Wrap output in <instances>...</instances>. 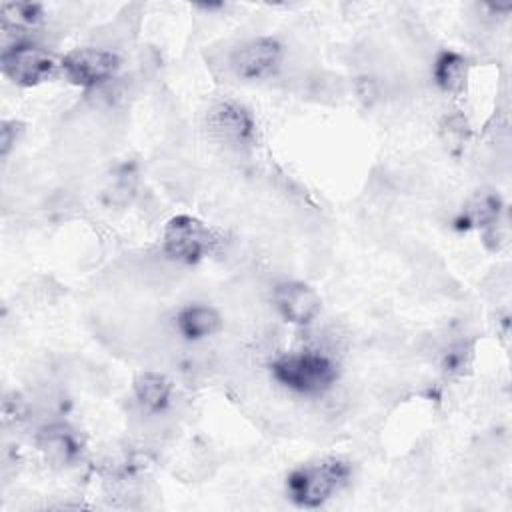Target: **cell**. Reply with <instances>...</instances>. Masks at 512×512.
I'll list each match as a JSON object with an SVG mask.
<instances>
[{"instance_id":"cell-14","label":"cell","mask_w":512,"mask_h":512,"mask_svg":"<svg viewBox=\"0 0 512 512\" xmlns=\"http://www.w3.org/2000/svg\"><path fill=\"white\" fill-rule=\"evenodd\" d=\"M500 208H502V204H500L498 194L484 192V194H478L476 198H472V202L466 210V218L470 224H474L478 228H490L498 222Z\"/></svg>"},{"instance_id":"cell-3","label":"cell","mask_w":512,"mask_h":512,"mask_svg":"<svg viewBox=\"0 0 512 512\" xmlns=\"http://www.w3.org/2000/svg\"><path fill=\"white\" fill-rule=\"evenodd\" d=\"M0 68L16 86L32 88L52 80L60 72V60L38 44L16 40L2 48Z\"/></svg>"},{"instance_id":"cell-12","label":"cell","mask_w":512,"mask_h":512,"mask_svg":"<svg viewBox=\"0 0 512 512\" xmlns=\"http://www.w3.org/2000/svg\"><path fill=\"white\" fill-rule=\"evenodd\" d=\"M432 76L440 90L458 94L464 90V84L468 78V60L454 50H444L438 54L434 62Z\"/></svg>"},{"instance_id":"cell-1","label":"cell","mask_w":512,"mask_h":512,"mask_svg":"<svg viewBox=\"0 0 512 512\" xmlns=\"http://www.w3.org/2000/svg\"><path fill=\"white\" fill-rule=\"evenodd\" d=\"M350 476L352 468L346 460L318 458L296 466L286 476V496L300 508H320L350 482Z\"/></svg>"},{"instance_id":"cell-15","label":"cell","mask_w":512,"mask_h":512,"mask_svg":"<svg viewBox=\"0 0 512 512\" xmlns=\"http://www.w3.org/2000/svg\"><path fill=\"white\" fill-rule=\"evenodd\" d=\"M20 132H22V128L16 120H4L2 122V128H0V154H2V158H6L10 154V150L16 146Z\"/></svg>"},{"instance_id":"cell-4","label":"cell","mask_w":512,"mask_h":512,"mask_svg":"<svg viewBox=\"0 0 512 512\" xmlns=\"http://www.w3.org/2000/svg\"><path fill=\"white\" fill-rule=\"evenodd\" d=\"M218 242V234L208 224L188 214L170 218L162 234V248L166 256L184 264L200 262L216 250Z\"/></svg>"},{"instance_id":"cell-8","label":"cell","mask_w":512,"mask_h":512,"mask_svg":"<svg viewBox=\"0 0 512 512\" xmlns=\"http://www.w3.org/2000/svg\"><path fill=\"white\" fill-rule=\"evenodd\" d=\"M210 132L230 146L250 144L254 138L252 114L234 100H220L208 110Z\"/></svg>"},{"instance_id":"cell-11","label":"cell","mask_w":512,"mask_h":512,"mask_svg":"<svg viewBox=\"0 0 512 512\" xmlns=\"http://www.w3.org/2000/svg\"><path fill=\"white\" fill-rule=\"evenodd\" d=\"M172 382L160 372H140L134 378L136 402L148 412H162L172 400Z\"/></svg>"},{"instance_id":"cell-9","label":"cell","mask_w":512,"mask_h":512,"mask_svg":"<svg viewBox=\"0 0 512 512\" xmlns=\"http://www.w3.org/2000/svg\"><path fill=\"white\" fill-rule=\"evenodd\" d=\"M174 326L184 340L198 342L214 336L222 328V318L214 306L190 302L176 312Z\"/></svg>"},{"instance_id":"cell-7","label":"cell","mask_w":512,"mask_h":512,"mask_svg":"<svg viewBox=\"0 0 512 512\" xmlns=\"http://www.w3.org/2000/svg\"><path fill=\"white\" fill-rule=\"evenodd\" d=\"M272 302L286 322L298 326L310 324L320 312L318 292L300 280L278 282L272 290Z\"/></svg>"},{"instance_id":"cell-5","label":"cell","mask_w":512,"mask_h":512,"mask_svg":"<svg viewBox=\"0 0 512 512\" xmlns=\"http://www.w3.org/2000/svg\"><path fill=\"white\" fill-rule=\"evenodd\" d=\"M120 58L104 48H76L60 58V72L64 78L80 88H94L106 84L116 76Z\"/></svg>"},{"instance_id":"cell-6","label":"cell","mask_w":512,"mask_h":512,"mask_svg":"<svg viewBox=\"0 0 512 512\" xmlns=\"http://www.w3.org/2000/svg\"><path fill=\"white\" fill-rule=\"evenodd\" d=\"M282 62V44L272 36H258L242 42L230 54L234 76L246 82L264 80L276 72Z\"/></svg>"},{"instance_id":"cell-2","label":"cell","mask_w":512,"mask_h":512,"mask_svg":"<svg viewBox=\"0 0 512 512\" xmlns=\"http://www.w3.org/2000/svg\"><path fill=\"white\" fill-rule=\"evenodd\" d=\"M272 378L302 396H320L338 380V364L320 350H296L280 354L270 364Z\"/></svg>"},{"instance_id":"cell-10","label":"cell","mask_w":512,"mask_h":512,"mask_svg":"<svg viewBox=\"0 0 512 512\" xmlns=\"http://www.w3.org/2000/svg\"><path fill=\"white\" fill-rule=\"evenodd\" d=\"M38 448L44 452L46 460L52 464H70L76 460L80 454V442L76 434L64 426V424H54L48 426L40 432Z\"/></svg>"},{"instance_id":"cell-13","label":"cell","mask_w":512,"mask_h":512,"mask_svg":"<svg viewBox=\"0 0 512 512\" xmlns=\"http://www.w3.org/2000/svg\"><path fill=\"white\" fill-rule=\"evenodd\" d=\"M0 12L4 28L14 30H26L30 26H36L44 16L42 6L34 2H4Z\"/></svg>"}]
</instances>
